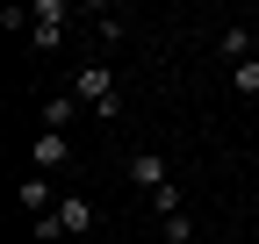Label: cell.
Wrapping results in <instances>:
<instances>
[{
    "label": "cell",
    "instance_id": "1",
    "mask_svg": "<svg viewBox=\"0 0 259 244\" xmlns=\"http://www.w3.org/2000/svg\"><path fill=\"white\" fill-rule=\"evenodd\" d=\"M72 94H79L87 108H108V101H122V86H115V65H108V57H87V65L72 72Z\"/></svg>",
    "mask_w": 259,
    "mask_h": 244
},
{
    "label": "cell",
    "instance_id": "2",
    "mask_svg": "<svg viewBox=\"0 0 259 244\" xmlns=\"http://www.w3.org/2000/svg\"><path fill=\"white\" fill-rule=\"evenodd\" d=\"M51 216H58L65 244H94V237H101V216H94V201H87V194H72V187H65V201L51 208Z\"/></svg>",
    "mask_w": 259,
    "mask_h": 244
},
{
    "label": "cell",
    "instance_id": "3",
    "mask_svg": "<svg viewBox=\"0 0 259 244\" xmlns=\"http://www.w3.org/2000/svg\"><path fill=\"white\" fill-rule=\"evenodd\" d=\"M29 165H36L44 179L51 172H72V137H65V130H36V137H29Z\"/></svg>",
    "mask_w": 259,
    "mask_h": 244
},
{
    "label": "cell",
    "instance_id": "4",
    "mask_svg": "<svg viewBox=\"0 0 259 244\" xmlns=\"http://www.w3.org/2000/svg\"><path fill=\"white\" fill-rule=\"evenodd\" d=\"M65 22H72L65 0H36V8H29V43H36V50H58L65 43Z\"/></svg>",
    "mask_w": 259,
    "mask_h": 244
},
{
    "label": "cell",
    "instance_id": "5",
    "mask_svg": "<svg viewBox=\"0 0 259 244\" xmlns=\"http://www.w3.org/2000/svg\"><path fill=\"white\" fill-rule=\"evenodd\" d=\"M130 187H137V194H158V187H173V179H166V151H130Z\"/></svg>",
    "mask_w": 259,
    "mask_h": 244
},
{
    "label": "cell",
    "instance_id": "6",
    "mask_svg": "<svg viewBox=\"0 0 259 244\" xmlns=\"http://www.w3.org/2000/svg\"><path fill=\"white\" fill-rule=\"evenodd\" d=\"M15 194H22V208H29V216H51V208L65 201V194L51 187V179H44V172H29V179H22V187H15Z\"/></svg>",
    "mask_w": 259,
    "mask_h": 244
},
{
    "label": "cell",
    "instance_id": "7",
    "mask_svg": "<svg viewBox=\"0 0 259 244\" xmlns=\"http://www.w3.org/2000/svg\"><path fill=\"white\" fill-rule=\"evenodd\" d=\"M216 50L231 57V65H252V57H259V36H252L245 22H231V29H223V36H216Z\"/></svg>",
    "mask_w": 259,
    "mask_h": 244
},
{
    "label": "cell",
    "instance_id": "8",
    "mask_svg": "<svg viewBox=\"0 0 259 244\" xmlns=\"http://www.w3.org/2000/svg\"><path fill=\"white\" fill-rule=\"evenodd\" d=\"M79 108H87L79 94H51V101H44V130H72V115H79Z\"/></svg>",
    "mask_w": 259,
    "mask_h": 244
},
{
    "label": "cell",
    "instance_id": "9",
    "mask_svg": "<svg viewBox=\"0 0 259 244\" xmlns=\"http://www.w3.org/2000/svg\"><path fill=\"white\" fill-rule=\"evenodd\" d=\"M231 94L238 101H259V57H252V65H231Z\"/></svg>",
    "mask_w": 259,
    "mask_h": 244
},
{
    "label": "cell",
    "instance_id": "10",
    "mask_svg": "<svg viewBox=\"0 0 259 244\" xmlns=\"http://www.w3.org/2000/svg\"><path fill=\"white\" fill-rule=\"evenodd\" d=\"M151 208H158V223H166V216H187V194H180V187H158Z\"/></svg>",
    "mask_w": 259,
    "mask_h": 244
},
{
    "label": "cell",
    "instance_id": "11",
    "mask_svg": "<svg viewBox=\"0 0 259 244\" xmlns=\"http://www.w3.org/2000/svg\"><path fill=\"white\" fill-rule=\"evenodd\" d=\"M94 43L115 50V43H122V15H94Z\"/></svg>",
    "mask_w": 259,
    "mask_h": 244
},
{
    "label": "cell",
    "instance_id": "12",
    "mask_svg": "<svg viewBox=\"0 0 259 244\" xmlns=\"http://www.w3.org/2000/svg\"><path fill=\"white\" fill-rule=\"evenodd\" d=\"M158 237H166V244H194V216H166Z\"/></svg>",
    "mask_w": 259,
    "mask_h": 244
}]
</instances>
